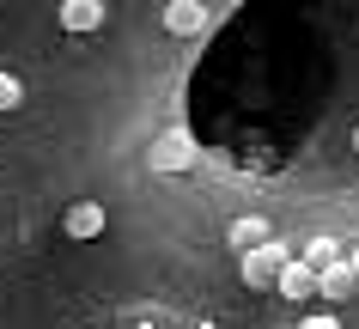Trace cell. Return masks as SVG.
<instances>
[{
	"instance_id": "cell-6",
	"label": "cell",
	"mask_w": 359,
	"mask_h": 329,
	"mask_svg": "<svg viewBox=\"0 0 359 329\" xmlns=\"http://www.w3.org/2000/svg\"><path fill=\"white\" fill-rule=\"evenodd\" d=\"M104 25V0H67L61 6V31H97Z\"/></svg>"
},
{
	"instance_id": "cell-11",
	"label": "cell",
	"mask_w": 359,
	"mask_h": 329,
	"mask_svg": "<svg viewBox=\"0 0 359 329\" xmlns=\"http://www.w3.org/2000/svg\"><path fill=\"white\" fill-rule=\"evenodd\" d=\"M299 329H341V323H335V317H329V311H317V317H304Z\"/></svg>"
},
{
	"instance_id": "cell-12",
	"label": "cell",
	"mask_w": 359,
	"mask_h": 329,
	"mask_svg": "<svg viewBox=\"0 0 359 329\" xmlns=\"http://www.w3.org/2000/svg\"><path fill=\"white\" fill-rule=\"evenodd\" d=\"M347 262H353V269H359V250H347Z\"/></svg>"
},
{
	"instance_id": "cell-3",
	"label": "cell",
	"mask_w": 359,
	"mask_h": 329,
	"mask_svg": "<svg viewBox=\"0 0 359 329\" xmlns=\"http://www.w3.org/2000/svg\"><path fill=\"white\" fill-rule=\"evenodd\" d=\"M359 293V269L347 262V256H335V262H323V299L329 305H341V299H353Z\"/></svg>"
},
{
	"instance_id": "cell-7",
	"label": "cell",
	"mask_w": 359,
	"mask_h": 329,
	"mask_svg": "<svg viewBox=\"0 0 359 329\" xmlns=\"http://www.w3.org/2000/svg\"><path fill=\"white\" fill-rule=\"evenodd\" d=\"M61 226H67V238H97L104 232V208H97V201H79V208H67Z\"/></svg>"
},
{
	"instance_id": "cell-4",
	"label": "cell",
	"mask_w": 359,
	"mask_h": 329,
	"mask_svg": "<svg viewBox=\"0 0 359 329\" xmlns=\"http://www.w3.org/2000/svg\"><path fill=\"white\" fill-rule=\"evenodd\" d=\"M201 25H208V6H201V0H170L165 6V31L170 37H195Z\"/></svg>"
},
{
	"instance_id": "cell-13",
	"label": "cell",
	"mask_w": 359,
	"mask_h": 329,
	"mask_svg": "<svg viewBox=\"0 0 359 329\" xmlns=\"http://www.w3.org/2000/svg\"><path fill=\"white\" fill-rule=\"evenodd\" d=\"M353 147H359V128H353Z\"/></svg>"
},
{
	"instance_id": "cell-2",
	"label": "cell",
	"mask_w": 359,
	"mask_h": 329,
	"mask_svg": "<svg viewBox=\"0 0 359 329\" xmlns=\"http://www.w3.org/2000/svg\"><path fill=\"white\" fill-rule=\"evenodd\" d=\"M280 293H286V299H317V293H323V269L311 262V256H286Z\"/></svg>"
},
{
	"instance_id": "cell-8",
	"label": "cell",
	"mask_w": 359,
	"mask_h": 329,
	"mask_svg": "<svg viewBox=\"0 0 359 329\" xmlns=\"http://www.w3.org/2000/svg\"><path fill=\"white\" fill-rule=\"evenodd\" d=\"M231 244H238V250L268 244V220H256V213H250V220H238V226H231Z\"/></svg>"
},
{
	"instance_id": "cell-10",
	"label": "cell",
	"mask_w": 359,
	"mask_h": 329,
	"mask_svg": "<svg viewBox=\"0 0 359 329\" xmlns=\"http://www.w3.org/2000/svg\"><path fill=\"white\" fill-rule=\"evenodd\" d=\"M19 104H25V86H19L13 74H0V116H6V110H19Z\"/></svg>"
},
{
	"instance_id": "cell-1",
	"label": "cell",
	"mask_w": 359,
	"mask_h": 329,
	"mask_svg": "<svg viewBox=\"0 0 359 329\" xmlns=\"http://www.w3.org/2000/svg\"><path fill=\"white\" fill-rule=\"evenodd\" d=\"M280 269H286V250L268 238V244H250L244 262H238V274H244V287L268 293V287H280Z\"/></svg>"
},
{
	"instance_id": "cell-9",
	"label": "cell",
	"mask_w": 359,
	"mask_h": 329,
	"mask_svg": "<svg viewBox=\"0 0 359 329\" xmlns=\"http://www.w3.org/2000/svg\"><path fill=\"white\" fill-rule=\"evenodd\" d=\"M299 256H311V262H317V269H323V262H335V256H347V250H341L335 238H311V244H304Z\"/></svg>"
},
{
	"instance_id": "cell-5",
	"label": "cell",
	"mask_w": 359,
	"mask_h": 329,
	"mask_svg": "<svg viewBox=\"0 0 359 329\" xmlns=\"http://www.w3.org/2000/svg\"><path fill=\"white\" fill-rule=\"evenodd\" d=\"M147 165H152V171H189V165H195V147H189L183 135H165L158 147H152Z\"/></svg>"
}]
</instances>
